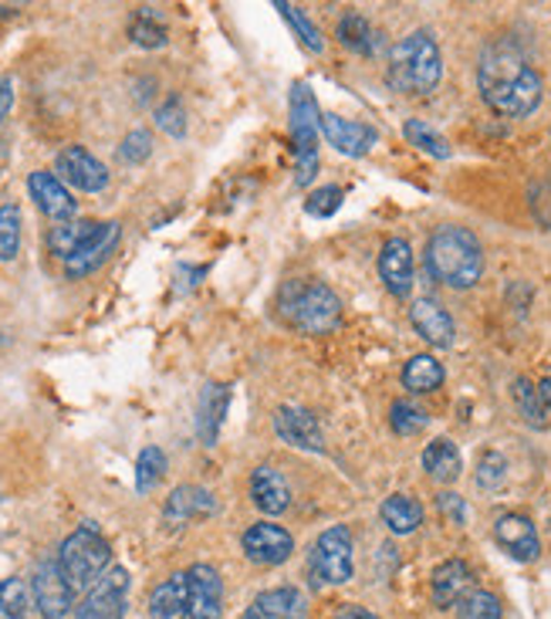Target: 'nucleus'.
I'll list each match as a JSON object with an SVG mask.
<instances>
[{"label":"nucleus","instance_id":"obj_1","mask_svg":"<svg viewBox=\"0 0 551 619\" xmlns=\"http://www.w3.org/2000/svg\"><path fill=\"white\" fill-rule=\"evenodd\" d=\"M477 85L484 102L508 119L531 115L544 95L538 68L524 58V51L514 41H494L484 48L477 64Z\"/></svg>","mask_w":551,"mask_h":619},{"label":"nucleus","instance_id":"obj_2","mask_svg":"<svg viewBox=\"0 0 551 619\" xmlns=\"http://www.w3.org/2000/svg\"><path fill=\"white\" fill-rule=\"evenodd\" d=\"M427 267L450 288H473L484 274V251L467 227H437L427 244Z\"/></svg>","mask_w":551,"mask_h":619},{"label":"nucleus","instance_id":"obj_3","mask_svg":"<svg viewBox=\"0 0 551 619\" xmlns=\"http://www.w3.org/2000/svg\"><path fill=\"white\" fill-rule=\"evenodd\" d=\"M443 75V58L430 31H412L406 34L389 58V89L402 95H430L440 85Z\"/></svg>","mask_w":551,"mask_h":619},{"label":"nucleus","instance_id":"obj_4","mask_svg":"<svg viewBox=\"0 0 551 619\" xmlns=\"http://www.w3.org/2000/svg\"><path fill=\"white\" fill-rule=\"evenodd\" d=\"M278 305H282V318L305 335H325V332L338 328V322H341V302L322 282H308V278L288 282L282 288Z\"/></svg>","mask_w":551,"mask_h":619},{"label":"nucleus","instance_id":"obj_5","mask_svg":"<svg viewBox=\"0 0 551 619\" xmlns=\"http://www.w3.org/2000/svg\"><path fill=\"white\" fill-rule=\"evenodd\" d=\"M112 562V545L99 535L92 521H85L79 531H72L58 548V566L72 589H92Z\"/></svg>","mask_w":551,"mask_h":619},{"label":"nucleus","instance_id":"obj_6","mask_svg":"<svg viewBox=\"0 0 551 619\" xmlns=\"http://www.w3.org/2000/svg\"><path fill=\"white\" fill-rule=\"evenodd\" d=\"M288 115H292V143H295V183L298 186H308L315 180V170H318V125H322V112H318L315 92L305 82H295L292 85Z\"/></svg>","mask_w":551,"mask_h":619},{"label":"nucleus","instance_id":"obj_7","mask_svg":"<svg viewBox=\"0 0 551 619\" xmlns=\"http://www.w3.org/2000/svg\"><path fill=\"white\" fill-rule=\"evenodd\" d=\"M353 569V531L346 525L322 531L312 548V586H346Z\"/></svg>","mask_w":551,"mask_h":619},{"label":"nucleus","instance_id":"obj_8","mask_svg":"<svg viewBox=\"0 0 551 619\" xmlns=\"http://www.w3.org/2000/svg\"><path fill=\"white\" fill-rule=\"evenodd\" d=\"M31 596H34V606L44 619H64L75 606V589L64 579L58 559L38 562L34 576H31Z\"/></svg>","mask_w":551,"mask_h":619},{"label":"nucleus","instance_id":"obj_9","mask_svg":"<svg viewBox=\"0 0 551 619\" xmlns=\"http://www.w3.org/2000/svg\"><path fill=\"white\" fill-rule=\"evenodd\" d=\"M125 592H129V572L125 569H109L75 606L72 619H125Z\"/></svg>","mask_w":551,"mask_h":619},{"label":"nucleus","instance_id":"obj_10","mask_svg":"<svg viewBox=\"0 0 551 619\" xmlns=\"http://www.w3.org/2000/svg\"><path fill=\"white\" fill-rule=\"evenodd\" d=\"M186 592H190V609L186 619H221L224 609V582L221 572L206 562H196L186 569Z\"/></svg>","mask_w":551,"mask_h":619},{"label":"nucleus","instance_id":"obj_11","mask_svg":"<svg viewBox=\"0 0 551 619\" xmlns=\"http://www.w3.org/2000/svg\"><path fill=\"white\" fill-rule=\"evenodd\" d=\"M244 552L257 566H282L295 552V538L282 525L257 521L244 531Z\"/></svg>","mask_w":551,"mask_h":619},{"label":"nucleus","instance_id":"obj_12","mask_svg":"<svg viewBox=\"0 0 551 619\" xmlns=\"http://www.w3.org/2000/svg\"><path fill=\"white\" fill-rule=\"evenodd\" d=\"M119 241H122V224H115V221L99 224V231L64 261V274L68 278H89L92 271H99L109 261V254L119 247Z\"/></svg>","mask_w":551,"mask_h":619},{"label":"nucleus","instance_id":"obj_13","mask_svg":"<svg viewBox=\"0 0 551 619\" xmlns=\"http://www.w3.org/2000/svg\"><path fill=\"white\" fill-rule=\"evenodd\" d=\"M58 173L64 176V183H72L75 190L85 193H102L109 186V170L102 160H95L85 146H68L58 153Z\"/></svg>","mask_w":551,"mask_h":619},{"label":"nucleus","instance_id":"obj_14","mask_svg":"<svg viewBox=\"0 0 551 619\" xmlns=\"http://www.w3.org/2000/svg\"><path fill=\"white\" fill-rule=\"evenodd\" d=\"M274 430H278L282 440H288L302 450H315V454L325 450L322 424L315 420V413L305 409V406H278V413H274Z\"/></svg>","mask_w":551,"mask_h":619},{"label":"nucleus","instance_id":"obj_15","mask_svg":"<svg viewBox=\"0 0 551 619\" xmlns=\"http://www.w3.org/2000/svg\"><path fill=\"white\" fill-rule=\"evenodd\" d=\"M322 132L328 146H335L341 156H366L373 146H376V129L363 125V122H353V119H341L335 112L322 115Z\"/></svg>","mask_w":551,"mask_h":619},{"label":"nucleus","instance_id":"obj_16","mask_svg":"<svg viewBox=\"0 0 551 619\" xmlns=\"http://www.w3.org/2000/svg\"><path fill=\"white\" fill-rule=\"evenodd\" d=\"M28 190H31V200L38 203V211L44 217H51L58 224L75 217V200H72V193H68V186L54 173H44V170L31 173L28 176Z\"/></svg>","mask_w":551,"mask_h":619},{"label":"nucleus","instance_id":"obj_17","mask_svg":"<svg viewBox=\"0 0 551 619\" xmlns=\"http://www.w3.org/2000/svg\"><path fill=\"white\" fill-rule=\"evenodd\" d=\"M231 406V386L224 383H206L200 389V403H196V437L203 447H214L221 437V424L227 417Z\"/></svg>","mask_w":551,"mask_h":619},{"label":"nucleus","instance_id":"obj_18","mask_svg":"<svg viewBox=\"0 0 551 619\" xmlns=\"http://www.w3.org/2000/svg\"><path fill=\"white\" fill-rule=\"evenodd\" d=\"M217 511V498L206 491V488H196V485H180L170 498H166V508H163V521L170 528H183L196 518H211Z\"/></svg>","mask_w":551,"mask_h":619},{"label":"nucleus","instance_id":"obj_19","mask_svg":"<svg viewBox=\"0 0 551 619\" xmlns=\"http://www.w3.org/2000/svg\"><path fill=\"white\" fill-rule=\"evenodd\" d=\"M494 538L504 552L518 562H534L538 552H541V541H538V531L531 525V518L524 515H501L498 525H494Z\"/></svg>","mask_w":551,"mask_h":619},{"label":"nucleus","instance_id":"obj_20","mask_svg":"<svg viewBox=\"0 0 551 619\" xmlns=\"http://www.w3.org/2000/svg\"><path fill=\"white\" fill-rule=\"evenodd\" d=\"M251 501L264 511V515H282L288 511L292 505V488H288V480L278 467H271V464H261L254 467L251 474Z\"/></svg>","mask_w":551,"mask_h":619},{"label":"nucleus","instance_id":"obj_21","mask_svg":"<svg viewBox=\"0 0 551 619\" xmlns=\"http://www.w3.org/2000/svg\"><path fill=\"white\" fill-rule=\"evenodd\" d=\"M409 322H412V328H417V332L430 342V346H437V349H450V346H453L457 328H453L450 312H447L440 302H433V298L412 302V308H409Z\"/></svg>","mask_w":551,"mask_h":619},{"label":"nucleus","instance_id":"obj_22","mask_svg":"<svg viewBox=\"0 0 551 619\" xmlns=\"http://www.w3.org/2000/svg\"><path fill=\"white\" fill-rule=\"evenodd\" d=\"M379 274L396 298H406L412 288V251L402 237H389L379 251Z\"/></svg>","mask_w":551,"mask_h":619},{"label":"nucleus","instance_id":"obj_23","mask_svg":"<svg viewBox=\"0 0 551 619\" xmlns=\"http://www.w3.org/2000/svg\"><path fill=\"white\" fill-rule=\"evenodd\" d=\"M430 592H433V606H437V609L460 606V599H463L467 592H473V572H470V566L460 562V559L440 562V566L433 569Z\"/></svg>","mask_w":551,"mask_h":619},{"label":"nucleus","instance_id":"obj_24","mask_svg":"<svg viewBox=\"0 0 551 619\" xmlns=\"http://www.w3.org/2000/svg\"><path fill=\"white\" fill-rule=\"evenodd\" d=\"M190 609V592H186V572L170 576L160 582L150 596V616L153 619H186Z\"/></svg>","mask_w":551,"mask_h":619},{"label":"nucleus","instance_id":"obj_25","mask_svg":"<svg viewBox=\"0 0 551 619\" xmlns=\"http://www.w3.org/2000/svg\"><path fill=\"white\" fill-rule=\"evenodd\" d=\"M460 467H463L460 450H457V444L447 440V437L433 440V444L424 450V470H427L433 480H440V485H450V480H457V477H460Z\"/></svg>","mask_w":551,"mask_h":619},{"label":"nucleus","instance_id":"obj_26","mask_svg":"<svg viewBox=\"0 0 551 619\" xmlns=\"http://www.w3.org/2000/svg\"><path fill=\"white\" fill-rule=\"evenodd\" d=\"M382 521L392 535H409L424 525V505L409 495H392L382 501Z\"/></svg>","mask_w":551,"mask_h":619},{"label":"nucleus","instance_id":"obj_27","mask_svg":"<svg viewBox=\"0 0 551 619\" xmlns=\"http://www.w3.org/2000/svg\"><path fill=\"white\" fill-rule=\"evenodd\" d=\"M95 231H99L95 221H64V224H58V227L48 231V251H51L54 257L68 261Z\"/></svg>","mask_w":551,"mask_h":619},{"label":"nucleus","instance_id":"obj_28","mask_svg":"<svg viewBox=\"0 0 551 619\" xmlns=\"http://www.w3.org/2000/svg\"><path fill=\"white\" fill-rule=\"evenodd\" d=\"M251 606H254L257 612L274 616V619H302V616H305V599H302V592L292 589V586L267 589V592H261Z\"/></svg>","mask_w":551,"mask_h":619},{"label":"nucleus","instance_id":"obj_29","mask_svg":"<svg viewBox=\"0 0 551 619\" xmlns=\"http://www.w3.org/2000/svg\"><path fill=\"white\" fill-rule=\"evenodd\" d=\"M443 383V366L433 356H412L402 369V386L409 393H433Z\"/></svg>","mask_w":551,"mask_h":619},{"label":"nucleus","instance_id":"obj_30","mask_svg":"<svg viewBox=\"0 0 551 619\" xmlns=\"http://www.w3.org/2000/svg\"><path fill=\"white\" fill-rule=\"evenodd\" d=\"M129 38L140 48H163L166 44V24L160 21V14L153 8H140L129 24Z\"/></svg>","mask_w":551,"mask_h":619},{"label":"nucleus","instance_id":"obj_31","mask_svg":"<svg viewBox=\"0 0 551 619\" xmlns=\"http://www.w3.org/2000/svg\"><path fill=\"white\" fill-rule=\"evenodd\" d=\"M335 38L341 48L349 51H359V54H369L373 51V28L363 14H346L338 24H335Z\"/></svg>","mask_w":551,"mask_h":619},{"label":"nucleus","instance_id":"obj_32","mask_svg":"<svg viewBox=\"0 0 551 619\" xmlns=\"http://www.w3.org/2000/svg\"><path fill=\"white\" fill-rule=\"evenodd\" d=\"M514 403H518V409H521L524 424H531V427H538V430L551 424V413L544 409V403H541V396H538V383L514 379Z\"/></svg>","mask_w":551,"mask_h":619},{"label":"nucleus","instance_id":"obj_33","mask_svg":"<svg viewBox=\"0 0 551 619\" xmlns=\"http://www.w3.org/2000/svg\"><path fill=\"white\" fill-rule=\"evenodd\" d=\"M166 474V454L160 447H146L135 460V491L140 495H150Z\"/></svg>","mask_w":551,"mask_h":619},{"label":"nucleus","instance_id":"obj_34","mask_svg":"<svg viewBox=\"0 0 551 619\" xmlns=\"http://www.w3.org/2000/svg\"><path fill=\"white\" fill-rule=\"evenodd\" d=\"M457 616H460V619H501V616H504V606H501V599H498L494 592L473 589V592H467V596L460 599Z\"/></svg>","mask_w":551,"mask_h":619},{"label":"nucleus","instance_id":"obj_35","mask_svg":"<svg viewBox=\"0 0 551 619\" xmlns=\"http://www.w3.org/2000/svg\"><path fill=\"white\" fill-rule=\"evenodd\" d=\"M21 251V211L18 203L0 206V261H14Z\"/></svg>","mask_w":551,"mask_h":619},{"label":"nucleus","instance_id":"obj_36","mask_svg":"<svg viewBox=\"0 0 551 619\" xmlns=\"http://www.w3.org/2000/svg\"><path fill=\"white\" fill-rule=\"evenodd\" d=\"M402 132H406V140H409L412 146H420L424 153H430V156H437V160H447V156H450L447 140H443L440 132H433L427 122H420V119H409V122L402 125Z\"/></svg>","mask_w":551,"mask_h":619},{"label":"nucleus","instance_id":"obj_37","mask_svg":"<svg viewBox=\"0 0 551 619\" xmlns=\"http://www.w3.org/2000/svg\"><path fill=\"white\" fill-rule=\"evenodd\" d=\"M389 424H392V430L399 437H412V434H420L430 424V417H427L420 406H412L406 399H396L392 409H389Z\"/></svg>","mask_w":551,"mask_h":619},{"label":"nucleus","instance_id":"obj_38","mask_svg":"<svg viewBox=\"0 0 551 619\" xmlns=\"http://www.w3.org/2000/svg\"><path fill=\"white\" fill-rule=\"evenodd\" d=\"M278 11H282V18L292 24V31L302 38V44H305V48H312L315 54H322V51H325V41H322L318 28H315V24H312V21H308V18L298 11V8H292V4H278Z\"/></svg>","mask_w":551,"mask_h":619},{"label":"nucleus","instance_id":"obj_39","mask_svg":"<svg viewBox=\"0 0 551 619\" xmlns=\"http://www.w3.org/2000/svg\"><path fill=\"white\" fill-rule=\"evenodd\" d=\"M24 606H28V589L21 579L0 582V619H24Z\"/></svg>","mask_w":551,"mask_h":619},{"label":"nucleus","instance_id":"obj_40","mask_svg":"<svg viewBox=\"0 0 551 619\" xmlns=\"http://www.w3.org/2000/svg\"><path fill=\"white\" fill-rule=\"evenodd\" d=\"M504 480H508V460L498 450H488L484 457H480V464H477V485L494 491V488L504 485Z\"/></svg>","mask_w":551,"mask_h":619},{"label":"nucleus","instance_id":"obj_41","mask_svg":"<svg viewBox=\"0 0 551 619\" xmlns=\"http://www.w3.org/2000/svg\"><path fill=\"white\" fill-rule=\"evenodd\" d=\"M150 153H153V135L146 132V129H135V132H129L125 140H122V146H119V160L122 163H146L150 160Z\"/></svg>","mask_w":551,"mask_h":619},{"label":"nucleus","instance_id":"obj_42","mask_svg":"<svg viewBox=\"0 0 551 619\" xmlns=\"http://www.w3.org/2000/svg\"><path fill=\"white\" fill-rule=\"evenodd\" d=\"M156 125H160L166 135H173V140H183V135H186V112H183V105H180L176 95H170V99L156 109Z\"/></svg>","mask_w":551,"mask_h":619},{"label":"nucleus","instance_id":"obj_43","mask_svg":"<svg viewBox=\"0 0 551 619\" xmlns=\"http://www.w3.org/2000/svg\"><path fill=\"white\" fill-rule=\"evenodd\" d=\"M341 206V190L338 186H318L312 196H308V203H305V211L312 214V217H331L335 211Z\"/></svg>","mask_w":551,"mask_h":619},{"label":"nucleus","instance_id":"obj_44","mask_svg":"<svg viewBox=\"0 0 551 619\" xmlns=\"http://www.w3.org/2000/svg\"><path fill=\"white\" fill-rule=\"evenodd\" d=\"M531 211L544 227H551V176L531 186Z\"/></svg>","mask_w":551,"mask_h":619},{"label":"nucleus","instance_id":"obj_45","mask_svg":"<svg viewBox=\"0 0 551 619\" xmlns=\"http://www.w3.org/2000/svg\"><path fill=\"white\" fill-rule=\"evenodd\" d=\"M437 505H440V511H443V518H447L450 525H463V518H467V508H463L460 495H450V491H443V495L437 498Z\"/></svg>","mask_w":551,"mask_h":619},{"label":"nucleus","instance_id":"obj_46","mask_svg":"<svg viewBox=\"0 0 551 619\" xmlns=\"http://www.w3.org/2000/svg\"><path fill=\"white\" fill-rule=\"evenodd\" d=\"M11 105H14V82L0 75V122L11 115Z\"/></svg>","mask_w":551,"mask_h":619},{"label":"nucleus","instance_id":"obj_47","mask_svg":"<svg viewBox=\"0 0 551 619\" xmlns=\"http://www.w3.org/2000/svg\"><path fill=\"white\" fill-rule=\"evenodd\" d=\"M331 619H376L369 609H363V606H341Z\"/></svg>","mask_w":551,"mask_h":619},{"label":"nucleus","instance_id":"obj_48","mask_svg":"<svg viewBox=\"0 0 551 619\" xmlns=\"http://www.w3.org/2000/svg\"><path fill=\"white\" fill-rule=\"evenodd\" d=\"M538 396H541L544 409L551 413V379H541V383H538Z\"/></svg>","mask_w":551,"mask_h":619},{"label":"nucleus","instance_id":"obj_49","mask_svg":"<svg viewBox=\"0 0 551 619\" xmlns=\"http://www.w3.org/2000/svg\"><path fill=\"white\" fill-rule=\"evenodd\" d=\"M244 619H274V616H267V612H257V609L251 606V609L244 612Z\"/></svg>","mask_w":551,"mask_h":619}]
</instances>
